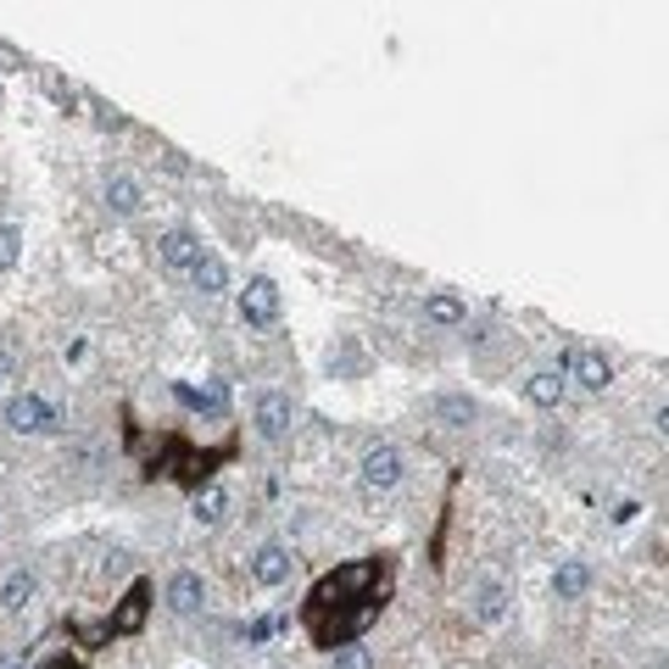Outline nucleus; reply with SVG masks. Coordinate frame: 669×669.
Instances as JSON below:
<instances>
[{
	"mask_svg": "<svg viewBox=\"0 0 669 669\" xmlns=\"http://www.w3.org/2000/svg\"><path fill=\"white\" fill-rule=\"evenodd\" d=\"M357 481H363L368 491H397V486L408 481V458H402V447H391V441L368 447L363 463H357Z\"/></svg>",
	"mask_w": 669,
	"mask_h": 669,
	"instance_id": "f257e3e1",
	"label": "nucleus"
},
{
	"mask_svg": "<svg viewBox=\"0 0 669 669\" xmlns=\"http://www.w3.org/2000/svg\"><path fill=\"white\" fill-rule=\"evenodd\" d=\"M7 424L17 436H51V429H62V413L51 402H39L34 391H23V397H7Z\"/></svg>",
	"mask_w": 669,
	"mask_h": 669,
	"instance_id": "f03ea898",
	"label": "nucleus"
},
{
	"mask_svg": "<svg viewBox=\"0 0 669 669\" xmlns=\"http://www.w3.org/2000/svg\"><path fill=\"white\" fill-rule=\"evenodd\" d=\"M252 424H257L263 441H284V436H291V424H296V402L284 391H263L257 408H252Z\"/></svg>",
	"mask_w": 669,
	"mask_h": 669,
	"instance_id": "7ed1b4c3",
	"label": "nucleus"
},
{
	"mask_svg": "<svg viewBox=\"0 0 669 669\" xmlns=\"http://www.w3.org/2000/svg\"><path fill=\"white\" fill-rule=\"evenodd\" d=\"M563 379H575L581 391H608L613 386V363L597 346H581V352L563 357Z\"/></svg>",
	"mask_w": 669,
	"mask_h": 669,
	"instance_id": "20e7f679",
	"label": "nucleus"
},
{
	"mask_svg": "<svg viewBox=\"0 0 669 669\" xmlns=\"http://www.w3.org/2000/svg\"><path fill=\"white\" fill-rule=\"evenodd\" d=\"M241 318H246L252 329H268V324H279V284H273L268 273L246 279V291H241Z\"/></svg>",
	"mask_w": 669,
	"mask_h": 669,
	"instance_id": "39448f33",
	"label": "nucleus"
},
{
	"mask_svg": "<svg viewBox=\"0 0 669 669\" xmlns=\"http://www.w3.org/2000/svg\"><path fill=\"white\" fill-rule=\"evenodd\" d=\"M469 613L481 619V625H502V619H508V586L497 575H481L469 586Z\"/></svg>",
	"mask_w": 669,
	"mask_h": 669,
	"instance_id": "423d86ee",
	"label": "nucleus"
},
{
	"mask_svg": "<svg viewBox=\"0 0 669 669\" xmlns=\"http://www.w3.org/2000/svg\"><path fill=\"white\" fill-rule=\"evenodd\" d=\"M252 581L268 586V592L291 581V547H284V542H263V547L252 552Z\"/></svg>",
	"mask_w": 669,
	"mask_h": 669,
	"instance_id": "0eeeda50",
	"label": "nucleus"
},
{
	"mask_svg": "<svg viewBox=\"0 0 669 669\" xmlns=\"http://www.w3.org/2000/svg\"><path fill=\"white\" fill-rule=\"evenodd\" d=\"M157 257H162L168 273H190V268H196V257H202V241L190 229H168L162 241H157Z\"/></svg>",
	"mask_w": 669,
	"mask_h": 669,
	"instance_id": "6e6552de",
	"label": "nucleus"
},
{
	"mask_svg": "<svg viewBox=\"0 0 669 669\" xmlns=\"http://www.w3.org/2000/svg\"><path fill=\"white\" fill-rule=\"evenodd\" d=\"M168 608H173V613H184V619L207 608V581L196 575V569H179V575L168 581Z\"/></svg>",
	"mask_w": 669,
	"mask_h": 669,
	"instance_id": "1a4fd4ad",
	"label": "nucleus"
},
{
	"mask_svg": "<svg viewBox=\"0 0 669 669\" xmlns=\"http://www.w3.org/2000/svg\"><path fill=\"white\" fill-rule=\"evenodd\" d=\"M139 207H146V190H139V179L134 173H107V212L112 218H134Z\"/></svg>",
	"mask_w": 669,
	"mask_h": 669,
	"instance_id": "9d476101",
	"label": "nucleus"
},
{
	"mask_svg": "<svg viewBox=\"0 0 669 669\" xmlns=\"http://www.w3.org/2000/svg\"><path fill=\"white\" fill-rule=\"evenodd\" d=\"M552 592H558V603H575V597H586V592H592V563H581V558H563V563L552 569Z\"/></svg>",
	"mask_w": 669,
	"mask_h": 669,
	"instance_id": "9b49d317",
	"label": "nucleus"
},
{
	"mask_svg": "<svg viewBox=\"0 0 669 669\" xmlns=\"http://www.w3.org/2000/svg\"><path fill=\"white\" fill-rule=\"evenodd\" d=\"M39 597V575H34V569H12V575L7 581H0V608H7V613H23L28 603Z\"/></svg>",
	"mask_w": 669,
	"mask_h": 669,
	"instance_id": "f8f14e48",
	"label": "nucleus"
},
{
	"mask_svg": "<svg viewBox=\"0 0 669 669\" xmlns=\"http://www.w3.org/2000/svg\"><path fill=\"white\" fill-rule=\"evenodd\" d=\"M524 397H531L536 408H558V402L569 397V379H563V368H536L531 379H524Z\"/></svg>",
	"mask_w": 669,
	"mask_h": 669,
	"instance_id": "ddd939ff",
	"label": "nucleus"
},
{
	"mask_svg": "<svg viewBox=\"0 0 669 669\" xmlns=\"http://www.w3.org/2000/svg\"><path fill=\"white\" fill-rule=\"evenodd\" d=\"M190 284H196V291H202V296H223V291H229V268H223V257L202 246V257H196V268H190Z\"/></svg>",
	"mask_w": 669,
	"mask_h": 669,
	"instance_id": "4468645a",
	"label": "nucleus"
},
{
	"mask_svg": "<svg viewBox=\"0 0 669 669\" xmlns=\"http://www.w3.org/2000/svg\"><path fill=\"white\" fill-rule=\"evenodd\" d=\"M190 513H196L202 531H218V524L229 519V491H223V486H207V491L196 497V508H190Z\"/></svg>",
	"mask_w": 669,
	"mask_h": 669,
	"instance_id": "2eb2a0df",
	"label": "nucleus"
},
{
	"mask_svg": "<svg viewBox=\"0 0 669 669\" xmlns=\"http://www.w3.org/2000/svg\"><path fill=\"white\" fill-rule=\"evenodd\" d=\"M424 324H441V329H452V324H463V302H458V296H447V291H436V296H424Z\"/></svg>",
	"mask_w": 669,
	"mask_h": 669,
	"instance_id": "dca6fc26",
	"label": "nucleus"
},
{
	"mask_svg": "<svg viewBox=\"0 0 669 669\" xmlns=\"http://www.w3.org/2000/svg\"><path fill=\"white\" fill-rule=\"evenodd\" d=\"M179 397H184L190 408H202V413H223V408H229V386H223V379H212V386H202V391L184 386Z\"/></svg>",
	"mask_w": 669,
	"mask_h": 669,
	"instance_id": "f3484780",
	"label": "nucleus"
},
{
	"mask_svg": "<svg viewBox=\"0 0 669 669\" xmlns=\"http://www.w3.org/2000/svg\"><path fill=\"white\" fill-rule=\"evenodd\" d=\"M329 669H374V653L363 642H341L329 653Z\"/></svg>",
	"mask_w": 669,
	"mask_h": 669,
	"instance_id": "a211bd4d",
	"label": "nucleus"
},
{
	"mask_svg": "<svg viewBox=\"0 0 669 669\" xmlns=\"http://www.w3.org/2000/svg\"><path fill=\"white\" fill-rule=\"evenodd\" d=\"M23 263V229L17 223H0V273H12Z\"/></svg>",
	"mask_w": 669,
	"mask_h": 669,
	"instance_id": "6ab92c4d",
	"label": "nucleus"
},
{
	"mask_svg": "<svg viewBox=\"0 0 669 669\" xmlns=\"http://www.w3.org/2000/svg\"><path fill=\"white\" fill-rule=\"evenodd\" d=\"M436 413H441L447 424H469V418H474V402H469V397H441Z\"/></svg>",
	"mask_w": 669,
	"mask_h": 669,
	"instance_id": "aec40b11",
	"label": "nucleus"
},
{
	"mask_svg": "<svg viewBox=\"0 0 669 669\" xmlns=\"http://www.w3.org/2000/svg\"><path fill=\"white\" fill-rule=\"evenodd\" d=\"M12 386H17V357L0 352V397H12Z\"/></svg>",
	"mask_w": 669,
	"mask_h": 669,
	"instance_id": "412c9836",
	"label": "nucleus"
}]
</instances>
